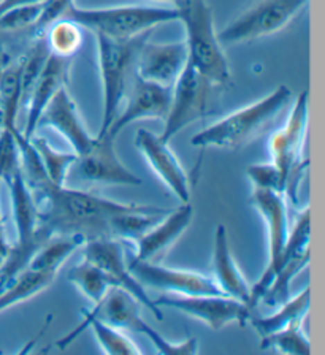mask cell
<instances>
[{
    "label": "cell",
    "mask_w": 325,
    "mask_h": 355,
    "mask_svg": "<svg viewBox=\"0 0 325 355\" xmlns=\"http://www.w3.org/2000/svg\"><path fill=\"white\" fill-rule=\"evenodd\" d=\"M16 130H0V181L3 182L12 180L21 170L19 146L15 135Z\"/></svg>",
    "instance_id": "32"
},
{
    "label": "cell",
    "mask_w": 325,
    "mask_h": 355,
    "mask_svg": "<svg viewBox=\"0 0 325 355\" xmlns=\"http://www.w3.org/2000/svg\"><path fill=\"white\" fill-rule=\"evenodd\" d=\"M311 308V288L310 286L303 288L300 293L290 297L288 302H284L281 306H278L276 313L272 315H265V318H257V315H249L247 324L256 330L258 338H265L272 333H276L279 330L286 329L297 322H303L306 314L310 313Z\"/></svg>",
    "instance_id": "23"
},
{
    "label": "cell",
    "mask_w": 325,
    "mask_h": 355,
    "mask_svg": "<svg viewBox=\"0 0 325 355\" xmlns=\"http://www.w3.org/2000/svg\"><path fill=\"white\" fill-rule=\"evenodd\" d=\"M156 2H165V3H170L173 7V5L178 2V0H156Z\"/></svg>",
    "instance_id": "37"
},
{
    "label": "cell",
    "mask_w": 325,
    "mask_h": 355,
    "mask_svg": "<svg viewBox=\"0 0 325 355\" xmlns=\"http://www.w3.org/2000/svg\"><path fill=\"white\" fill-rule=\"evenodd\" d=\"M194 219V208L189 203H181L173 211H167L156 224H152L143 235L134 243V260L156 262L159 255L167 252L173 244L183 236Z\"/></svg>",
    "instance_id": "18"
},
{
    "label": "cell",
    "mask_w": 325,
    "mask_h": 355,
    "mask_svg": "<svg viewBox=\"0 0 325 355\" xmlns=\"http://www.w3.org/2000/svg\"><path fill=\"white\" fill-rule=\"evenodd\" d=\"M43 37L46 40L49 53L60 55V58L73 59L82 46L85 29L75 21L60 18L48 27Z\"/></svg>",
    "instance_id": "27"
},
{
    "label": "cell",
    "mask_w": 325,
    "mask_h": 355,
    "mask_svg": "<svg viewBox=\"0 0 325 355\" xmlns=\"http://www.w3.org/2000/svg\"><path fill=\"white\" fill-rule=\"evenodd\" d=\"M288 202L289 200L283 192L252 187L251 203L261 214L267 227V265L262 276L251 286V311H254L257 304H261L263 293L272 284L273 277L279 268L281 259H283L290 233Z\"/></svg>",
    "instance_id": "8"
},
{
    "label": "cell",
    "mask_w": 325,
    "mask_h": 355,
    "mask_svg": "<svg viewBox=\"0 0 325 355\" xmlns=\"http://www.w3.org/2000/svg\"><path fill=\"white\" fill-rule=\"evenodd\" d=\"M157 306L172 308L200 320L213 331H221L230 324L246 325L252 311L240 300L227 295H164L154 300Z\"/></svg>",
    "instance_id": "12"
},
{
    "label": "cell",
    "mask_w": 325,
    "mask_h": 355,
    "mask_svg": "<svg viewBox=\"0 0 325 355\" xmlns=\"http://www.w3.org/2000/svg\"><path fill=\"white\" fill-rule=\"evenodd\" d=\"M173 7L186 31L189 64L216 87H225L230 83V64L219 40L211 7L207 0H178Z\"/></svg>",
    "instance_id": "4"
},
{
    "label": "cell",
    "mask_w": 325,
    "mask_h": 355,
    "mask_svg": "<svg viewBox=\"0 0 325 355\" xmlns=\"http://www.w3.org/2000/svg\"><path fill=\"white\" fill-rule=\"evenodd\" d=\"M82 249H85L82 257L91 260L103 271L109 286L123 288L137 302H140L143 308H148L157 320L164 319L161 306H157L156 302L148 295L146 287H143L141 282L130 271L124 241L116 240V238H94L82 244Z\"/></svg>",
    "instance_id": "11"
},
{
    "label": "cell",
    "mask_w": 325,
    "mask_h": 355,
    "mask_svg": "<svg viewBox=\"0 0 325 355\" xmlns=\"http://www.w3.org/2000/svg\"><path fill=\"white\" fill-rule=\"evenodd\" d=\"M32 144H34L35 151L40 157V162L45 168L49 181H53L58 186L67 184V178L71 170V166H75L78 162V154L76 153H64L58 151L56 148L51 146L46 138L42 137H32Z\"/></svg>",
    "instance_id": "28"
},
{
    "label": "cell",
    "mask_w": 325,
    "mask_h": 355,
    "mask_svg": "<svg viewBox=\"0 0 325 355\" xmlns=\"http://www.w3.org/2000/svg\"><path fill=\"white\" fill-rule=\"evenodd\" d=\"M71 62L73 59L60 58V55L49 53V58L43 65L24 107L27 110V116L24 129L21 132L26 138L35 135L42 113L60 89L67 87Z\"/></svg>",
    "instance_id": "19"
},
{
    "label": "cell",
    "mask_w": 325,
    "mask_h": 355,
    "mask_svg": "<svg viewBox=\"0 0 325 355\" xmlns=\"http://www.w3.org/2000/svg\"><path fill=\"white\" fill-rule=\"evenodd\" d=\"M10 60V58L7 55V53L3 51L2 48H0V70H2V67L7 64ZM0 129H2V116H0Z\"/></svg>",
    "instance_id": "36"
},
{
    "label": "cell",
    "mask_w": 325,
    "mask_h": 355,
    "mask_svg": "<svg viewBox=\"0 0 325 355\" xmlns=\"http://www.w3.org/2000/svg\"><path fill=\"white\" fill-rule=\"evenodd\" d=\"M56 276L58 275L51 273V271L27 265L26 268L15 276V279L10 282L7 288L0 293V313L40 295L43 291H46L53 284Z\"/></svg>",
    "instance_id": "24"
},
{
    "label": "cell",
    "mask_w": 325,
    "mask_h": 355,
    "mask_svg": "<svg viewBox=\"0 0 325 355\" xmlns=\"http://www.w3.org/2000/svg\"><path fill=\"white\" fill-rule=\"evenodd\" d=\"M292 91L288 86H278L265 97L246 107L225 114L207 129L197 132L191 138L195 148L240 149L256 138L270 121H273L290 103Z\"/></svg>",
    "instance_id": "3"
},
{
    "label": "cell",
    "mask_w": 325,
    "mask_h": 355,
    "mask_svg": "<svg viewBox=\"0 0 325 355\" xmlns=\"http://www.w3.org/2000/svg\"><path fill=\"white\" fill-rule=\"evenodd\" d=\"M151 33L132 40H112L96 37L97 60L102 81V125L97 137H103L121 111V105L135 76V64L139 49Z\"/></svg>",
    "instance_id": "6"
},
{
    "label": "cell",
    "mask_w": 325,
    "mask_h": 355,
    "mask_svg": "<svg viewBox=\"0 0 325 355\" xmlns=\"http://www.w3.org/2000/svg\"><path fill=\"white\" fill-rule=\"evenodd\" d=\"M135 146L139 149L146 164L181 203L191 202V178L184 170L183 164L170 149L168 141L161 135L150 130L140 129L135 135Z\"/></svg>",
    "instance_id": "15"
},
{
    "label": "cell",
    "mask_w": 325,
    "mask_h": 355,
    "mask_svg": "<svg viewBox=\"0 0 325 355\" xmlns=\"http://www.w3.org/2000/svg\"><path fill=\"white\" fill-rule=\"evenodd\" d=\"M213 270L214 282L221 288L224 295L243 302L249 308L251 286L241 273L238 263L234 257L232 248L229 243V233L225 225L219 224L214 232L213 243ZM251 309V308H249Z\"/></svg>",
    "instance_id": "21"
},
{
    "label": "cell",
    "mask_w": 325,
    "mask_h": 355,
    "mask_svg": "<svg viewBox=\"0 0 325 355\" xmlns=\"http://www.w3.org/2000/svg\"><path fill=\"white\" fill-rule=\"evenodd\" d=\"M310 0H256L249 8L218 32L222 46L240 44L273 35L288 27Z\"/></svg>",
    "instance_id": "9"
},
{
    "label": "cell",
    "mask_w": 325,
    "mask_h": 355,
    "mask_svg": "<svg viewBox=\"0 0 325 355\" xmlns=\"http://www.w3.org/2000/svg\"><path fill=\"white\" fill-rule=\"evenodd\" d=\"M116 138L96 137L92 146L78 155L80 175L86 181L102 186H140L141 180L119 159L114 146Z\"/></svg>",
    "instance_id": "16"
},
{
    "label": "cell",
    "mask_w": 325,
    "mask_h": 355,
    "mask_svg": "<svg viewBox=\"0 0 325 355\" xmlns=\"http://www.w3.org/2000/svg\"><path fill=\"white\" fill-rule=\"evenodd\" d=\"M310 260H311V252L295 255V257H290L289 260H286V262L281 265V268L276 271V275H274L272 284L268 286L265 293H263L261 303L272 308H278L284 302H288V300L292 297L290 295L292 282H294L295 277L299 276L308 265H310Z\"/></svg>",
    "instance_id": "26"
},
{
    "label": "cell",
    "mask_w": 325,
    "mask_h": 355,
    "mask_svg": "<svg viewBox=\"0 0 325 355\" xmlns=\"http://www.w3.org/2000/svg\"><path fill=\"white\" fill-rule=\"evenodd\" d=\"M38 127H48L60 133L78 155L85 154L92 146L96 137H92L85 121L81 119L76 102L71 98L67 87L60 89L38 121Z\"/></svg>",
    "instance_id": "20"
},
{
    "label": "cell",
    "mask_w": 325,
    "mask_h": 355,
    "mask_svg": "<svg viewBox=\"0 0 325 355\" xmlns=\"http://www.w3.org/2000/svg\"><path fill=\"white\" fill-rule=\"evenodd\" d=\"M21 73H23V54L16 59H10L2 67V70H0V116H2V129H19L18 116L19 111L23 110Z\"/></svg>",
    "instance_id": "22"
},
{
    "label": "cell",
    "mask_w": 325,
    "mask_h": 355,
    "mask_svg": "<svg viewBox=\"0 0 325 355\" xmlns=\"http://www.w3.org/2000/svg\"><path fill=\"white\" fill-rule=\"evenodd\" d=\"M252 187L270 189V191L283 192L286 196V180L281 171L272 162L270 164H254L246 170Z\"/></svg>",
    "instance_id": "33"
},
{
    "label": "cell",
    "mask_w": 325,
    "mask_h": 355,
    "mask_svg": "<svg viewBox=\"0 0 325 355\" xmlns=\"http://www.w3.org/2000/svg\"><path fill=\"white\" fill-rule=\"evenodd\" d=\"M310 122V92L303 91L292 102L284 125L270 138L268 151L272 162L286 180V197L297 205V192L301 178L308 170V159L303 157Z\"/></svg>",
    "instance_id": "7"
},
{
    "label": "cell",
    "mask_w": 325,
    "mask_h": 355,
    "mask_svg": "<svg viewBox=\"0 0 325 355\" xmlns=\"http://www.w3.org/2000/svg\"><path fill=\"white\" fill-rule=\"evenodd\" d=\"M62 18L75 21L94 37H107L112 40H132L145 33H151L157 26L178 21L175 7H145V5H125L109 8H81L71 2L64 11Z\"/></svg>",
    "instance_id": "5"
},
{
    "label": "cell",
    "mask_w": 325,
    "mask_h": 355,
    "mask_svg": "<svg viewBox=\"0 0 325 355\" xmlns=\"http://www.w3.org/2000/svg\"><path fill=\"white\" fill-rule=\"evenodd\" d=\"M213 87L216 86L207 80L194 65L187 62L183 73L172 86L170 108L164 119L165 124L161 133L162 140L170 143L186 127L205 118Z\"/></svg>",
    "instance_id": "10"
},
{
    "label": "cell",
    "mask_w": 325,
    "mask_h": 355,
    "mask_svg": "<svg viewBox=\"0 0 325 355\" xmlns=\"http://www.w3.org/2000/svg\"><path fill=\"white\" fill-rule=\"evenodd\" d=\"M172 87L145 81L135 73L123 100L124 108L119 111L105 135L116 138L125 127L139 121L165 119L170 108Z\"/></svg>",
    "instance_id": "14"
},
{
    "label": "cell",
    "mask_w": 325,
    "mask_h": 355,
    "mask_svg": "<svg viewBox=\"0 0 325 355\" xmlns=\"http://www.w3.org/2000/svg\"><path fill=\"white\" fill-rule=\"evenodd\" d=\"M129 260V268L143 287L170 293V295H224L211 276L197 271L170 268L157 262Z\"/></svg>",
    "instance_id": "13"
},
{
    "label": "cell",
    "mask_w": 325,
    "mask_h": 355,
    "mask_svg": "<svg viewBox=\"0 0 325 355\" xmlns=\"http://www.w3.org/2000/svg\"><path fill=\"white\" fill-rule=\"evenodd\" d=\"M91 329L94 338L102 349L103 354L108 355H139L141 351L139 346L125 335L124 330L118 327L108 325L102 320H89L85 325V330Z\"/></svg>",
    "instance_id": "30"
},
{
    "label": "cell",
    "mask_w": 325,
    "mask_h": 355,
    "mask_svg": "<svg viewBox=\"0 0 325 355\" xmlns=\"http://www.w3.org/2000/svg\"><path fill=\"white\" fill-rule=\"evenodd\" d=\"M10 246L12 243H8L7 235H5V227H3V219H2V211H0V262L5 259V255L8 254Z\"/></svg>",
    "instance_id": "35"
},
{
    "label": "cell",
    "mask_w": 325,
    "mask_h": 355,
    "mask_svg": "<svg viewBox=\"0 0 325 355\" xmlns=\"http://www.w3.org/2000/svg\"><path fill=\"white\" fill-rule=\"evenodd\" d=\"M187 62H189V53L184 40L152 43L148 38L139 49L135 73L145 81L172 87L183 73Z\"/></svg>",
    "instance_id": "17"
},
{
    "label": "cell",
    "mask_w": 325,
    "mask_h": 355,
    "mask_svg": "<svg viewBox=\"0 0 325 355\" xmlns=\"http://www.w3.org/2000/svg\"><path fill=\"white\" fill-rule=\"evenodd\" d=\"M141 303L129 295L123 288L112 287L100 302L89 311H82V319L73 330L56 343L59 349L70 346L82 331L89 320H102L105 324L118 327L124 331H135L146 336L159 354L164 355H194L198 352L197 338H187L181 343H173L164 338L148 322L141 318Z\"/></svg>",
    "instance_id": "2"
},
{
    "label": "cell",
    "mask_w": 325,
    "mask_h": 355,
    "mask_svg": "<svg viewBox=\"0 0 325 355\" xmlns=\"http://www.w3.org/2000/svg\"><path fill=\"white\" fill-rule=\"evenodd\" d=\"M19 146L21 171L40 213L42 225L53 235H81L87 240L112 238V222L116 216L139 208V203H121L97 193L58 186L49 181L30 138L15 133Z\"/></svg>",
    "instance_id": "1"
},
{
    "label": "cell",
    "mask_w": 325,
    "mask_h": 355,
    "mask_svg": "<svg viewBox=\"0 0 325 355\" xmlns=\"http://www.w3.org/2000/svg\"><path fill=\"white\" fill-rule=\"evenodd\" d=\"M69 281L81 292L82 297H86L92 304L100 302L112 286L103 275V271L98 268L91 260L82 257L80 263L71 266L67 273Z\"/></svg>",
    "instance_id": "29"
},
{
    "label": "cell",
    "mask_w": 325,
    "mask_h": 355,
    "mask_svg": "<svg viewBox=\"0 0 325 355\" xmlns=\"http://www.w3.org/2000/svg\"><path fill=\"white\" fill-rule=\"evenodd\" d=\"M85 243L86 238L81 235H62V233L51 235L37 249L27 265L58 275L62 265L70 259V255L82 248Z\"/></svg>",
    "instance_id": "25"
},
{
    "label": "cell",
    "mask_w": 325,
    "mask_h": 355,
    "mask_svg": "<svg viewBox=\"0 0 325 355\" xmlns=\"http://www.w3.org/2000/svg\"><path fill=\"white\" fill-rule=\"evenodd\" d=\"M261 349H274L281 354L289 355H310L311 341L303 330L301 322H297L276 333L261 338Z\"/></svg>",
    "instance_id": "31"
},
{
    "label": "cell",
    "mask_w": 325,
    "mask_h": 355,
    "mask_svg": "<svg viewBox=\"0 0 325 355\" xmlns=\"http://www.w3.org/2000/svg\"><path fill=\"white\" fill-rule=\"evenodd\" d=\"M43 2H46V0H0V15H3L8 10L24 7V5H35Z\"/></svg>",
    "instance_id": "34"
}]
</instances>
